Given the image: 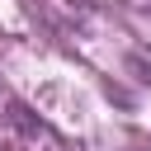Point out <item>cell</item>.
Here are the masks:
<instances>
[{"label":"cell","mask_w":151,"mask_h":151,"mask_svg":"<svg viewBox=\"0 0 151 151\" xmlns=\"http://www.w3.org/2000/svg\"><path fill=\"white\" fill-rule=\"evenodd\" d=\"M9 123H14V127H19L24 137H33V142H38V137H47L42 118H38V113H33L28 104H19V99H9Z\"/></svg>","instance_id":"obj_1"},{"label":"cell","mask_w":151,"mask_h":151,"mask_svg":"<svg viewBox=\"0 0 151 151\" xmlns=\"http://www.w3.org/2000/svg\"><path fill=\"white\" fill-rule=\"evenodd\" d=\"M71 5H85V0H71Z\"/></svg>","instance_id":"obj_2"}]
</instances>
